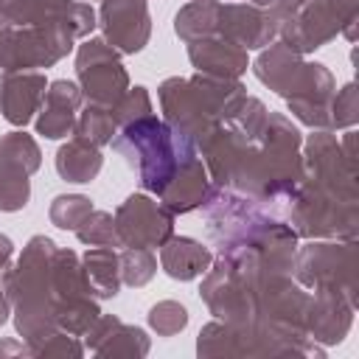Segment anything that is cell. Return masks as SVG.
Returning <instances> with one entry per match:
<instances>
[{
    "label": "cell",
    "instance_id": "30bf717a",
    "mask_svg": "<svg viewBox=\"0 0 359 359\" xmlns=\"http://www.w3.org/2000/svg\"><path fill=\"white\" fill-rule=\"evenodd\" d=\"M56 168L67 182H90L101 168V154H98L95 143L76 137L73 143H67L59 151Z\"/></svg>",
    "mask_w": 359,
    "mask_h": 359
},
{
    "label": "cell",
    "instance_id": "8fae6325",
    "mask_svg": "<svg viewBox=\"0 0 359 359\" xmlns=\"http://www.w3.org/2000/svg\"><path fill=\"white\" fill-rule=\"evenodd\" d=\"M118 258L109 250H90L84 255V275L90 289L98 297H115L118 294Z\"/></svg>",
    "mask_w": 359,
    "mask_h": 359
},
{
    "label": "cell",
    "instance_id": "277c9868",
    "mask_svg": "<svg viewBox=\"0 0 359 359\" xmlns=\"http://www.w3.org/2000/svg\"><path fill=\"white\" fill-rule=\"evenodd\" d=\"M101 28L123 53H137L149 39V11L143 0H104Z\"/></svg>",
    "mask_w": 359,
    "mask_h": 359
},
{
    "label": "cell",
    "instance_id": "5bb4252c",
    "mask_svg": "<svg viewBox=\"0 0 359 359\" xmlns=\"http://www.w3.org/2000/svg\"><path fill=\"white\" fill-rule=\"evenodd\" d=\"M28 194H31L28 174L20 171V168L0 165V210H20V208H25Z\"/></svg>",
    "mask_w": 359,
    "mask_h": 359
},
{
    "label": "cell",
    "instance_id": "9a60e30c",
    "mask_svg": "<svg viewBox=\"0 0 359 359\" xmlns=\"http://www.w3.org/2000/svg\"><path fill=\"white\" fill-rule=\"evenodd\" d=\"M79 238L84 244H95V247H109V244H121L118 241V233H115V222L109 213L104 210H90L84 216V222L76 227Z\"/></svg>",
    "mask_w": 359,
    "mask_h": 359
},
{
    "label": "cell",
    "instance_id": "6da1fadb",
    "mask_svg": "<svg viewBox=\"0 0 359 359\" xmlns=\"http://www.w3.org/2000/svg\"><path fill=\"white\" fill-rule=\"evenodd\" d=\"M112 146L121 154H126V160L137 168L140 185L146 191H154L157 196L168 188L180 163L196 154L194 140L182 137L180 132H174L168 123L157 121L154 115H143V118L123 123Z\"/></svg>",
    "mask_w": 359,
    "mask_h": 359
},
{
    "label": "cell",
    "instance_id": "3957f363",
    "mask_svg": "<svg viewBox=\"0 0 359 359\" xmlns=\"http://www.w3.org/2000/svg\"><path fill=\"white\" fill-rule=\"evenodd\" d=\"M118 241L126 247H163L171 236V213L149 196H129L115 216Z\"/></svg>",
    "mask_w": 359,
    "mask_h": 359
},
{
    "label": "cell",
    "instance_id": "7a4b0ae2",
    "mask_svg": "<svg viewBox=\"0 0 359 359\" xmlns=\"http://www.w3.org/2000/svg\"><path fill=\"white\" fill-rule=\"evenodd\" d=\"M76 67H79L81 87L93 104L115 107L121 101V95L126 93V73L118 65L115 53L107 50V45L101 39H90L79 48Z\"/></svg>",
    "mask_w": 359,
    "mask_h": 359
},
{
    "label": "cell",
    "instance_id": "ba28073f",
    "mask_svg": "<svg viewBox=\"0 0 359 359\" xmlns=\"http://www.w3.org/2000/svg\"><path fill=\"white\" fill-rule=\"evenodd\" d=\"M79 109V90L70 81H53L48 95L42 98V115L36 121L39 135L45 137H65L76 123Z\"/></svg>",
    "mask_w": 359,
    "mask_h": 359
},
{
    "label": "cell",
    "instance_id": "ac0fdd59",
    "mask_svg": "<svg viewBox=\"0 0 359 359\" xmlns=\"http://www.w3.org/2000/svg\"><path fill=\"white\" fill-rule=\"evenodd\" d=\"M149 323L157 328V334L171 337L174 331H180V328L188 323V314H185V309L177 306V303H160V306L151 309Z\"/></svg>",
    "mask_w": 359,
    "mask_h": 359
},
{
    "label": "cell",
    "instance_id": "52a82bcc",
    "mask_svg": "<svg viewBox=\"0 0 359 359\" xmlns=\"http://www.w3.org/2000/svg\"><path fill=\"white\" fill-rule=\"evenodd\" d=\"M191 62L205 73H213L219 79H233V76L244 73L247 53H244V48L233 45L224 36H205V39L191 42Z\"/></svg>",
    "mask_w": 359,
    "mask_h": 359
},
{
    "label": "cell",
    "instance_id": "d6986e66",
    "mask_svg": "<svg viewBox=\"0 0 359 359\" xmlns=\"http://www.w3.org/2000/svg\"><path fill=\"white\" fill-rule=\"evenodd\" d=\"M6 320V300H3V294H0V323Z\"/></svg>",
    "mask_w": 359,
    "mask_h": 359
},
{
    "label": "cell",
    "instance_id": "8992f818",
    "mask_svg": "<svg viewBox=\"0 0 359 359\" xmlns=\"http://www.w3.org/2000/svg\"><path fill=\"white\" fill-rule=\"evenodd\" d=\"M163 205L171 213H185L199 208L208 199V177H205V165L196 154L185 157L174 174V180L168 182V188L160 194Z\"/></svg>",
    "mask_w": 359,
    "mask_h": 359
},
{
    "label": "cell",
    "instance_id": "2e32d148",
    "mask_svg": "<svg viewBox=\"0 0 359 359\" xmlns=\"http://www.w3.org/2000/svg\"><path fill=\"white\" fill-rule=\"evenodd\" d=\"M154 269H157V261L146 247H129L121 258V275L129 286H143L154 275Z\"/></svg>",
    "mask_w": 359,
    "mask_h": 359
},
{
    "label": "cell",
    "instance_id": "e0dca14e",
    "mask_svg": "<svg viewBox=\"0 0 359 359\" xmlns=\"http://www.w3.org/2000/svg\"><path fill=\"white\" fill-rule=\"evenodd\" d=\"M90 210H93V205L87 196H59L50 205V219L62 230H76Z\"/></svg>",
    "mask_w": 359,
    "mask_h": 359
},
{
    "label": "cell",
    "instance_id": "4fadbf2b",
    "mask_svg": "<svg viewBox=\"0 0 359 359\" xmlns=\"http://www.w3.org/2000/svg\"><path fill=\"white\" fill-rule=\"evenodd\" d=\"M115 126H118V123H115L109 107L93 104V107H87V109L79 115V121H76V137L101 146V143H109V140H112Z\"/></svg>",
    "mask_w": 359,
    "mask_h": 359
},
{
    "label": "cell",
    "instance_id": "7c38bea8",
    "mask_svg": "<svg viewBox=\"0 0 359 359\" xmlns=\"http://www.w3.org/2000/svg\"><path fill=\"white\" fill-rule=\"evenodd\" d=\"M0 165L20 168L25 174L36 171V165H39V149H36V143L28 135H22V132H11V135L0 137Z\"/></svg>",
    "mask_w": 359,
    "mask_h": 359
},
{
    "label": "cell",
    "instance_id": "9c48e42d",
    "mask_svg": "<svg viewBox=\"0 0 359 359\" xmlns=\"http://www.w3.org/2000/svg\"><path fill=\"white\" fill-rule=\"evenodd\" d=\"M160 258H163V269L171 278H180V280H191V278L202 275L210 266L208 247H202L194 238H171V241H165L163 250H160Z\"/></svg>",
    "mask_w": 359,
    "mask_h": 359
},
{
    "label": "cell",
    "instance_id": "5b68a950",
    "mask_svg": "<svg viewBox=\"0 0 359 359\" xmlns=\"http://www.w3.org/2000/svg\"><path fill=\"white\" fill-rule=\"evenodd\" d=\"M45 98V76L39 73H6L0 84V107L6 121L22 126L36 112L39 101Z\"/></svg>",
    "mask_w": 359,
    "mask_h": 359
},
{
    "label": "cell",
    "instance_id": "ffe728a7",
    "mask_svg": "<svg viewBox=\"0 0 359 359\" xmlns=\"http://www.w3.org/2000/svg\"><path fill=\"white\" fill-rule=\"evenodd\" d=\"M294 3H306V0H294Z\"/></svg>",
    "mask_w": 359,
    "mask_h": 359
}]
</instances>
